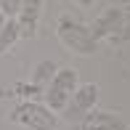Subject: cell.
Masks as SVG:
<instances>
[{"mask_svg": "<svg viewBox=\"0 0 130 130\" xmlns=\"http://www.w3.org/2000/svg\"><path fill=\"white\" fill-rule=\"evenodd\" d=\"M19 3H21V0H0V13H3L5 19H16Z\"/></svg>", "mask_w": 130, "mask_h": 130, "instance_id": "obj_10", "label": "cell"}, {"mask_svg": "<svg viewBox=\"0 0 130 130\" xmlns=\"http://www.w3.org/2000/svg\"><path fill=\"white\" fill-rule=\"evenodd\" d=\"M98 93H101V88H98L96 82L77 85V90L72 93V98H69L67 106L61 109L64 120H67V122H82L85 114L93 111V106H96V101H98Z\"/></svg>", "mask_w": 130, "mask_h": 130, "instance_id": "obj_4", "label": "cell"}, {"mask_svg": "<svg viewBox=\"0 0 130 130\" xmlns=\"http://www.w3.org/2000/svg\"><path fill=\"white\" fill-rule=\"evenodd\" d=\"M74 90H77V72L72 67L56 69V74L51 77V82L43 90V101L53 114H61V109L67 106V101L72 98Z\"/></svg>", "mask_w": 130, "mask_h": 130, "instance_id": "obj_1", "label": "cell"}, {"mask_svg": "<svg viewBox=\"0 0 130 130\" xmlns=\"http://www.w3.org/2000/svg\"><path fill=\"white\" fill-rule=\"evenodd\" d=\"M77 3H80V5H90L93 0H77Z\"/></svg>", "mask_w": 130, "mask_h": 130, "instance_id": "obj_11", "label": "cell"}, {"mask_svg": "<svg viewBox=\"0 0 130 130\" xmlns=\"http://www.w3.org/2000/svg\"><path fill=\"white\" fill-rule=\"evenodd\" d=\"M40 13H43V0H21L19 3V11H16L19 37H35Z\"/></svg>", "mask_w": 130, "mask_h": 130, "instance_id": "obj_6", "label": "cell"}, {"mask_svg": "<svg viewBox=\"0 0 130 130\" xmlns=\"http://www.w3.org/2000/svg\"><path fill=\"white\" fill-rule=\"evenodd\" d=\"M125 130H130V127H125Z\"/></svg>", "mask_w": 130, "mask_h": 130, "instance_id": "obj_13", "label": "cell"}, {"mask_svg": "<svg viewBox=\"0 0 130 130\" xmlns=\"http://www.w3.org/2000/svg\"><path fill=\"white\" fill-rule=\"evenodd\" d=\"M58 37H61V43L67 45L69 51L74 53H82V56H90V53H96V40H93L90 29L85 24H80V21L69 19V16H64V19H58Z\"/></svg>", "mask_w": 130, "mask_h": 130, "instance_id": "obj_2", "label": "cell"}, {"mask_svg": "<svg viewBox=\"0 0 130 130\" xmlns=\"http://www.w3.org/2000/svg\"><path fill=\"white\" fill-rule=\"evenodd\" d=\"M11 120L24 125L29 130H53L56 127V114L48 109L45 104H37V101H21L11 111Z\"/></svg>", "mask_w": 130, "mask_h": 130, "instance_id": "obj_3", "label": "cell"}, {"mask_svg": "<svg viewBox=\"0 0 130 130\" xmlns=\"http://www.w3.org/2000/svg\"><path fill=\"white\" fill-rule=\"evenodd\" d=\"M3 21H5V16H3V13H0V27H3Z\"/></svg>", "mask_w": 130, "mask_h": 130, "instance_id": "obj_12", "label": "cell"}, {"mask_svg": "<svg viewBox=\"0 0 130 130\" xmlns=\"http://www.w3.org/2000/svg\"><path fill=\"white\" fill-rule=\"evenodd\" d=\"M88 29H90V35H93L96 43L98 40H117V37H122V11L120 8H106Z\"/></svg>", "mask_w": 130, "mask_h": 130, "instance_id": "obj_5", "label": "cell"}, {"mask_svg": "<svg viewBox=\"0 0 130 130\" xmlns=\"http://www.w3.org/2000/svg\"><path fill=\"white\" fill-rule=\"evenodd\" d=\"M53 74H56V64H53V61H40L37 67H35L32 85H35V88H40V90H45V85L51 82Z\"/></svg>", "mask_w": 130, "mask_h": 130, "instance_id": "obj_9", "label": "cell"}, {"mask_svg": "<svg viewBox=\"0 0 130 130\" xmlns=\"http://www.w3.org/2000/svg\"><path fill=\"white\" fill-rule=\"evenodd\" d=\"M125 120L111 111H90L80 122V130H125Z\"/></svg>", "mask_w": 130, "mask_h": 130, "instance_id": "obj_7", "label": "cell"}, {"mask_svg": "<svg viewBox=\"0 0 130 130\" xmlns=\"http://www.w3.org/2000/svg\"><path fill=\"white\" fill-rule=\"evenodd\" d=\"M19 40V27H16V19H5L3 27H0V56L5 51H11V45Z\"/></svg>", "mask_w": 130, "mask_h": 130, "instance_id": "obj_8", "label": "cell"}]
</instances>
